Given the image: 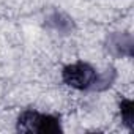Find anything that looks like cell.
<instances>
[{"label": "cell", "mask_w": 134, "mask_h": 134, "mask_svg": "<svg viewBox=\"0 0 134 134\" xmlns=\"http://www.w3.org/2000/svg\"><path fill=\"white\" fill-rule=\"evenodd\" d=\"M18 131L21 132H60V118L36 110H24L18 118Z\"/></svg>", "instance_id": "obj_1"}, {"label": "cell", "mask_w": 134, "mask_h": 134, "mask_svg": "<svg viewBox=\"0 0 134 134\" xmlns=\"http://www.w3.org/2000/svg\"><path fill=\"white\" fill-rule=\"evenodd\" d=\"M62 79L71 88L88 90L96 84L98 74H96V70L92 65H88L85 62H76V63H71V65H66L63 68Z\"/></svg>", "instance_id": "obj_2"}, {"label": "cell", "mask_w": 134, "mask_h": 134, "mask_svg": "<svg viewBox=\"0 0 134 134\" xmlns=\"http://www.w3.org/2000/svg\"><path fill=\"white\" fill-rule=\"evenodd\" d=\"M120 115L123 123L131 129L134 125V104L131 99H121L120 101Z\"/></svg>", "instance_id": "obj_3"}]
</instances>
